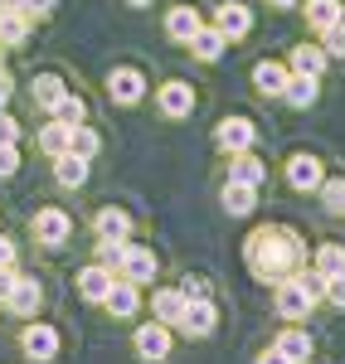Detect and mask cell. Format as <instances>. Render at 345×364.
Segmentation results:
<instances>
[{
  "label": "cell",
  "instance_id": "obj_14",
  "mask_svg": "<svg viewBox=\"0 0 345 364\" xmlns=\"http://www.w3.org/2000/svg\"><path fill=\"white\" fill-rule=\"evenodd\" d=\"M112 267L102 262V267H83V277H78V291H83L87 301H107V291H112Z\"/></svg>",
  "mask_w": 345,
  "mask_h": 364
},
{
  "label": "cell",
  "instance_id": "obj_45",
  "mask_svg": "<svg viewBox=\"0 0 345 364\" xmlns=\"http://www.w3.org/2000/svg\"><path fill=\"white\" fill-rule=\"evenodd\" d=\"M272 5H282V10H287V5H297V0H272Z\"/></svg>",
  "mask_w": 345,
  "mask_h": 364
},
{
  "label": "cell",
  "instance_id": "obj_38",
  "mask_svg": "<svg viewBox=\"0 0 345 364\" xmlns=\"http://www.w3.org/2000/svg\"><path fill=\"white\" fill-rule=\"evenodd\" d=\"M20 170V151L15 146H0V175H15Z\"/></svg>",
  "mask_w": 345,
  "mask_h": 364
},
{
  "label": "cell",
  "instance_id": "obj_48",
  "mask_svg": "<svg viewBox=\"0 0 345 364\" xmlns=\"http://www.w3.org/2000/svg\"><path fill=\"white\" fill-rule=\"evenodd\" d=\"M0 5H20V0H0Z\"/></svg>",
  "mask_w": 345,
  "mask_h": 364
},
{
  "label": "cell",
  "instance_id": "obj_2",
  "mask_svg": "<svg viewBox=\"0 0 345 364\" xmlns=\"http://www.w3.org/2000/svg\"><path fill=\"white\" fill-rule=\"evenodd\" d=\"M312 306H317V291L307 287V277H282L277 282V311H282L287 321H302Z\"/></svg>",
  "mask_w": 345,
  "mask_h": 364
},
{
  "label": "cell",
  "instance_id": "obj_39",
  "mask_svg": "<svg viewBox=\"0 0 345 364\" xmlns=\"http://www.w3.org/2000/svg\"><path fill=\"white\" fill-rule=\"evenodd\" d=\"M54 5H58V0H20V10H25L29 20H34V15H49Z\"/></svg>",
  "mask_w": 345,
  "mask_h": 364
},
{
  "label": "cell",
  "instance_id": "obj_5",
  "mask_svg": "<svg viewBox=\"0 0 345 364\" xmlns=\"http://www.w3.org/2000/svg\"><path fill=\"white\" fill-rule=\"evenodd\" d=\"M107 92H112V102H122V107H132V102H142L146 78L137 73V68H117L112 78H107Z\"/></svg>",
  "mask_w": 345,
  "mask_h": 364
},
{
  "label": "cell",
  "instance_id": "obj_19",
  "mask_svg": "<svg viewBox=\"0 0 345 364\" xmlns=\"http://www.w3.org/2000/svg\"><path fill=\"white\" fill-rule=\"evenodd\" d=\"M326 44H297V49H292V73H312V78H317L321 68H326Z\"/></svg>",
  "mask_w": 345,
  "mask_h": 364
},
{
  "label": "cell",
  "instance_id": "obj_9",
  "mask_svg": "<svg viewBox=\"0 0 345 364\" xmlns=\"http://www.w3.org/2000/svg\"><path fill=\"white\" fill-rule=\"evenodd\" d=\"M253 83H258V92H267V97H282L292 83V73L282 68V63H272V58H262L258 68H253Z\"/></svg>",
  "mask_w": 345,
  "mask_h": 364
},
{
  "label": "cell",
  "instance_id": "obj_12",
  "mask_svg": "<svg viewBox=\"0 0 345 364\" xmlns=\"http://www.w3.org/2000/svg\"><path fill=\"white\" fill-rule=\"evenodd\" d=\"M122 272H127V282H151L156 277V257H151V248H122V262H117Z\"/></svg>",
  "mask_w": 345,
  "mask_h": 364
},
{
  "label": "cell",
  "instance_id": "obj_15",
  "mask_svg": "<svg viewBox=\"0 0 345 364\" xmlns=\"http://www.w3.org/2000/svg\"><path fill=\"white\" fill-rule=\"evenodd\" d=\"M54 175H58V185L78 190V185L87 180V156H78V151H63V156H54Z\"/></svg>",
  "mask_w": 345,
  "mask_h": 364
},
{
  "label": "cell",
  "instance_id": "obj_10",
  "mask_svg": "<svg viewBox=\"0 0 345 364\" xmlns=\"http://www.w3.org/2000/svg\"><path fill=\"white\" fill-rule=\"evenodd\" d=\"M287 180H292V190H321V161L317 156H292Z\"/></svg>",
  "mask_w": 345,
  "mask_h": 364
},
{
  "label": "cell",
  "instance_id": "obj_41",
  "mask_svg": "<svg viewBox=\"0 0 345 364\" xmlns=\"http://www.w3.org/2000/svg\"><path fill=\"white\" fill-rule=\"evenodd\" d=\"M10 287H15V272H10V267H0V301L10 296Z\"/></svg>",
  "mask_w": 345,
  "mask_h": 364
},
{
  "label": "cell",
  "instance_id": "obj_29",
  "mask_svg": "<svg viewBox=\"0 0 345 364\" xmlns=\"http://www.w3.org/2000/svg\"><path fill=\"white\" fill-rule=\"evenodd\" d=\"M127 233H132V219L122 209H102L97 214V238H127Z\"/></svg>",
  "mask_w": 345,
  "mask_h": 364
},
{
  "label": "cell",
  "instance_id": "obj_42",
  "mask_svg": "<svg viewBox=\"0 0 345 364\" xmlns=\"http://www.w3.org/2000/svg\"><path fill=\"white\" fill-rule=\"evenodd\" d=\"M10 262H15V243H10V238H0V267H10Z\"/></svg>",
  "mask_w": 345,
  "mask_h": 364
},
{
  "label": "cell",
  "instance_id": "obj_17",
  "mask_svg": "<svg viewBox=\"0 0 345 364\" xmlns=\"http://www.w3.org/2000/svg\"><path fill=\"white\" fill-rule=\"evenodd\" d=\"M224 44H229V34L214 25V29H195V39H190V49H195V58H204V63H214V58L224 54Z\"/></svg>",
  "mask_w": 345,
  "mask_h": 364
},
{
  "label": "cell",
  "instance_id": "obj_4",
  "mask_svg": "<svg viewBox=\"0 0 345 364\" xmlns=\"http://www.w3.org/2000/svg\"><path fill=\"white\" fill-rule=\"evenodd\" d=\"M137 355H142V360H166V355H171V326H166V321L142 326V331H137Z\"/></svg>",
  "mask_w": 345,
  "mask_h": 364
},
{
  "label": "cell",
  "instance_id": "obj_37",
  "mask_svg": "<svg viewBox=\"0 0 345 364\" xmlns=\"http://www.w3.org/2000/svg\"><path fill=\"white\" fill-rule=\"evenodd\" d=\"M326 296H331L336 306H345V272H336V277H326Z\"/></svg>",
  "mask_w": 345,
  "mask_h": 364
},
{
  "label": "cell",
  "instance_id": "obj_34",
  "mask_svg": "<svg viewBox=\"0 0 345 364\" xmlns=\"http://www.w3.org/2000/svg\"><path fill=\"white\" fill-rule=\"evenodd\" d=\"M58 117H63L68 127H83V102H78V97H63V102H58Z\"/></svg>",
  "mask_w": 345,
  "mask_h": 364
},
{
  "label": "cell",
  "instance_id": "obj_1",
  "mask_svg": "<svg viewBox=\"0 0 345 364\" xmlns=\"http://www.w3.org/2000/svg\"><path fill=\"white\" fill-rule=\"evenodd\" d=\"M243 252H248L253 277H262V282L297 277V267H302V238L292 228H258Z\"/></svg>",
  "mask_w": 345,
  "mask_h": 364
},
{
  "label": "cell",
  "instance_id": "obj_13",
  "mask_svg": "<svg viewBox=\"0 0 345 364\" xmlns=\"http://www.w3.org/2000/svg\"><path fill=\"white\" fill-rule=\"evenodd\" d=\"M214 321H219V316H214L209 296H204V301H190V306H185V316H180V331H185V336H209V331H214Z\"/></svg>",
  "mask_w": 345,
  "mask_h": 364
},
{
  "label": "cell",
  "instance_id": "obj_40",
  "mask_svg": "<svg viewBox=\"0 0 345 364\" xmlns=\"http://www.w3.org/2000/svg\"><path fill=\"white\" fill-rule=\"evenodd\" d=\"M180 291H185V301H204V296H209V287H204L200 277H190L185 287H180Z\"/></svg>",
  "mask_w": 345,
  "mask_h": 364
},
{
  "label": "cell",
  "instance_id": "obj_18",
  "mask_svg": "<svg viewBox=\"0 0 345 364\" xmlns=\"http://www.w3.org/2000/svg\"><path fill=\"white\" fill-rule=\"evenodd\" d=\"M253 204H258V185H243V180H229L224 185V209L229 214L243 219V214H253Z\"/></svg>",
  "mask_w": 345,
  "mask_h": 364
},
{
  "label": "cell",
  "instance_id": "obj_7",
  "mask_svg": "<svg viewBox=\"0 0 345 364\" xmlns=\"http://www.w3.org/2000/svg\"><path fill=\"white\" fill-rule=\"evenodd\" d=\"M39 301H44V291H39V282H34V277H15L10 296H5V306L15 311V316H34Z\"/></svg>",
  "mask_w": 345,
  "mask_h": 364
},
{
  "label": "cell",
  "instance_id": "obj_35",
  "mask_svg": "<svg viewBox=\"0 0 345 364\" xmlns=\"http://www.w3.org/2000/svg\"><path fill=\"white\" fill-rule=\"evenodd\" d=\"M326 54L345 58V25H331V29H326Z\"/></svg>",
  "mask_w": 345,
  "mask_h": 364
},
{
  "label": "cell",
  "instance_id": "obj_47",
  "mask_svg": "<svg viewBox=\"0 0 345 364\" xmlns=\"http://www.w3.org/2000/svg\"><path fill=\"white\" fill-rule=\"evenodd\" d=\"M336 25H345V5H341V20H336Z\"/></svg>",
  "mask_w": 345,
  "mask_h": 364
},
{
  "label": "cell",
  "instance_id": "obj_46",
  "mask_svg": "<svg viewBox=\"0 0 345 364\" xmlns=\"http://www.w3.org/2000/svg\"><path fill=\"white\" fill-rule=\"evenodd\" d=\"M127 5H151V0H127Z\"/></svg>",
  "mask_w": 345,
  "mask_h": 364
},
{
  "label": "cell",
  "instance_id": "obj_27",
  "mask_svg": "<svg viewBox=\"0 0 345 364\" xmlns=\"http://www.w3.org/2000/svg\"><path fill=\"white\" fill-rule=\"evenodd\" d=\"M282 97H287L292 107H312V102H317V78H312V73H292V83H287Z\"/></svg>",
  "mask_w": 345,
  "mask_h": 364
},
{
  "label": "cell",
  "instance_id": "obj_16",
  "mask_svg": "<svg viewBox=\"0 0 345 364\" xmlns=\"http://www.w3.org/2000/svg\"><path fill=\"white\" fill-rule=\"evenodd\" d=\"M29 34V15L20 5H0V44H25Z\"/></svg>",
  "mask_w": 345,
  "mask_h": 364
},
{
  "label": "cell",
  "instance_id": "obj_21",
  "mask_svg": "<svg viewBox=\"0 0 345 364\" xmlns=\"http://www.w3.org/2000/svg\"><path fill=\"white\" fill-rule=\"evenodd\" d=\"M156 102H161V112H166V117H185L190 107H195V92H190L185 83H166Z\"/></svg>",
  "mask_w": 345,
  "mask_h": 364
},
{
  "label": "cell",
  "instance_id": "obj_8",
  "mask_svg": "<svg viewBox=\"0 0 345 364\" xmlns=\"http://www.w3.org/2000/svg\"><path fill=\"white\" fill-rule=\"evenodd\" d=\"M214 25L224 29L229 39H243L248 25H253V15H248V5H238V0H224L219 10H214Z\"/></svg>",
  "mask_w": 345,
  "mask_h": 364
},
{
  "label": "cell",
  "instance_id": "obj_44",
  "mask_svg": "<svg viewBox=\"0 0 345 364\" xmlns=\"http://www.w3.org/2000/svg\"><path fill=\"white\" fill-rule=\"evenodd\" d=\"M5 102H10V78L0 73V107H5Z\"/></svg>",
  "mask_w": 345,
  "mask_h": 364
},
{
  "label": "cell",
  "instance_id": "obj_43",
  "mask_svg": "<svg viewBox=\"0 0 345 364\" xmlns=\"http://www.w3.org/2000/svg\"><path fill=\"white\" fill-rule=\"evenodd\" d=\"M258 364H292V360H287V355H282V350H277V345H272V350H267V355H262Z\"/></svg>",
  "mask_w": 345,
  "mask_h": 364
},
{
  "label": "cell",
  "instance_id": "obj_3",
  "mask_svg": "<svg viewBox=\"0 0 345 364\" xmlns=\"http://www.w3.org/2000/svg\"><path fill=\"white\" fill-rule=\"evenodd\" d=\"M253 136H258V132H253V122H248V117H224V122L214 127V141H219L224 151H233V156H238V151H248Z\"/></svg>",
  "mask_w": 345,
  "mask_h": 364
},
{
  "label": "cell",
  "instance_id": "obj_31",
  "mask_svg": "<svg viewBox=\"0 0 345 364\" xmlns=\"http://www.w3.org/2000/svg\"><path fill=\"white\" fill-rule=\"evenodd\" d=\"M307 20H312V25L326 34V29L341 20V0H312V5H307Z\"/></svg>",
  "mask_w": 345,
  "mask_h": 364
},
{
  "label": "cell",
  "instance_id": "obj_23",
  "mask_svg": "<svg viewBox=\"0 0 345 364\" xmlns=\"http://www.w3.org/2000/svg\"><path fill=\"white\" fill-rule=\"evenodd\" d=\"M229 180H243V185H262V180H267V166H262L258 156H248V151H238V156H233V170H229Z\"/></svg>",
  "mask_w": 345,
  "mask_h": 364
},
{
  "label": "cell",
  "instance_id": "obj_26",
  "mask_svg": "<svg viewBox=\"0 0 345 364\" xmlns=\"http://www.w3.org/2000/svg\"><path fill=\"white\" fill-rule=\"evenodd\" d=\"M312 267H317L321 277H336V272H345V248H341V243H321L317 257H312Z\"/></svg>",
  "mask_w": 345,
  "mask_h": 364
},
{
  "label": "cell",
  "instance_id": "obj_32",
  "mask_svg": "<svg viewBox=\"0 0 345 364\" xmlns=\"http://www.w3.org/2000/svg\"><path fill=\"white\" fill-rule=\"evenodd\" d=\"M321 199H326L331 214H345V180H326L321 185Z\"/></svg>",
  "mask_w": 345,
  "mask_h": 364
},
{
  "label": "cell",
  "instance_id": "obj_30",
  "mask_svg": "<svg viewBox=\"0 0 345 364\" xmlns=\"http://www.w3.org/2000/svg\"><path fill=\"white\" fill-rule=\"evenodd\" d=\"M277 350H282L292 364H302L312 355V340H307V331H282V336H277Z\"/></svg>",
  "mask_w": 345,
  "mask_h": 364
},
{
  "label": "cell",
  "instance_id": "obj_6",
  "mask_svg": "<svg viewBox=\"0 0 345 364\" xmlns=\"http://www.w3.org/2000/svg\"><path fill=\"white\" fill-rule=\"evenodd\" d=\"M34 238L49 243V248H58V243L68 238V214H63V209H39V214H34Z\"/></svg>",
  "mask_w": 345,
  "mask_h": 364
},
{
  "label": "cell",
  "instance_id": "obj_22",
  "mask_svg": "<svg viewBox=\"0 0 345 364\" xmlns=\"http://www.w3.org/2000/svg\"><path fill=\"white\" fill-rule=\"evenodd\" d=\"M39 146H44V151H49V156H63V151H68V146H73V127H68V122H63V117H58V122H49V127H44V132H39Z\"/></svg>",
  "mask_w": 345,
  "mask_h": 364
},
{
  "label": "cell",
  "instance_id": "obj_11",
  "mask_svg": "<svg viewBox=\"0 0 345 364\" xmlns=\"http://www.w3.org/2000/svg\"><path fill=\"white\" fill-rule=\"evenodd\" d=\"M25 355L29 360H54L58 355V331L54 326H29L25 331Z\"/></svg>",
  "mask_w": 345,
  "mask_h": 364
},
{
  "label": "cell",
  "instance_id": "obj_28",
  "mask_svg": "<svg viewBox=\"0 0 345 364\" xmlns=\"http://www.w3.org/2000/svg\"><path fill=\"white\" fill-rule=\"evenodd\" d=\"M166 29H171L175 39H185V44H190V39H195V29H200V15H195L190 5H180V10L166 15Z\"/></svg>",
  "mask_w": 345,
  "mask_h": 364
},
{
  "label": "cell",
  "instance_id": "obj_36",
  "mask_svg": "<svg viewBox=\"0 0 345 364\" xmlns=\"http://www.w3.org/2000/svg\"><path fill=\"white\" fill-rule=\"evenodd\" d=\"M15 141H20V122L5 117V107H0V146H15Z\"/></svg>",
  "mask_w": 345,
  "mask_h": 364
},
{
  "label": "cell",
  "instance_id": "obj_20",
  "mask_svg": "<svg viewBox=\"0 0 345 364\" xmlns=\"http://www.w3.org/2000/svg\"><path fill=\"white\" fill-rule=\"evenodd\" d=\"M185 291H156L151 296V311H156V321H166V326H180V316H185Z\"/></svg>",
  "mask_w": 345,
  "mask_h": 364
},
{
  "label": "cell",
  "instance_id": "obj_24",
  "mask_svg": "<svg viewBox=\"0 0 345 364\" xmlns=\"http://www.w3.org/2000/svg\"><path fill=\"white\" fill-rule=\"evenodd\" d=\"M63 97H68V87L58 83L54 73H44V78L34 83V102H39L44 112H58V102H63Z\"/></svg>",
  "mask_w": 345,
  "mask_h": 364
},
{
  "label": "cell",
  "instance_id": "obj_25",
  "mask_svg": "<svg viewBox=\"0 0 345 364\" xmlns=\"http://www.w3.org/2000/svg\"><path fill=\"white\" fill-rule=\"evenodd\" d=\"M102 306L112 311V316H132L137 311V282H112V291H107Z\"/></svg>",
  "mask_w": 345,
  "mask_h": 364
},
{
  "label": "cell",
  "instance_id": "obj_33",
  "mask_svg": "<svg viewBox=\"0 0 345 364\" xmlns=\"http://www.w3.org/2000/svg\"><path fill=\"white\" fill-rule=\"evenodd\" d=\"M68 151H78V156H87V161H92V156H97V132L73 127V146H68Z\"/></svg>",
  "mask_w": 345,
  "mask_h": 364
}]
</instances>
